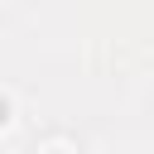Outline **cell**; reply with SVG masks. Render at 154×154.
<instances>
[{
  "instance_id": "cell-1",
  "label": "cell",
  "mask_w": 154,
  "mask_h": 154,
  "mask_svg": "<svg viewBox=\"0 0 154 154\" xmlns=\"http://www.w3.org/2000/svg\"><path fill=\"white\" fill-rule=\"evenodd\" d=\"M5 111H10V106H5V101H0V125H5V120H10V116H5Z\"/></svg>"
}]
</instances>
